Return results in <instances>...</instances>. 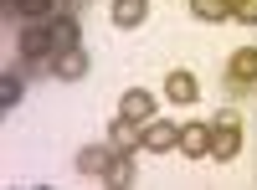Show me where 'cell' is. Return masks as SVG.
Masks as SVG:
<instances>
[{
	"instance_id": "6da1fadb",
	"label": "cell",
	"mask_w": 257,
	"mask_h": 190,
	"mask_svg": "<svg viewBox=\"0 0 257 190\" xmlns=\"http://www.w3.org/2000/svg\"><path fill=\"white\" fill-rule=\"evenodd\" d=\"M21 62H57V41H52V26H26L21 31Z\"/></svg>"
},
{
	"instance_id": "7a4b0ae2",
	"label": "cell",
	"mask_w": 257,
	"mask_h": 190,
	"mask_svg": "<svg viewBox=\"0 0 257 190\" xmlns=\"http://www.w3.org/2000/svg\"><path fill=\"white\" fill-rule=\"evenodd\" d=\"M180 144V123H160V118H149L144 129H139V149H149V154H170Z\"/></svg>"
},
{
	"instance_id": "3957f363",
	"label": "cell",
	"mask_w": 257,
	"mask_h": 190,
	"mask_svg": "<svg viewBox=\"0 0 257 190\" xmlns=\"http://www.w3.org/2000/svg\"><path fill=\"white\" fill-rule=\"evenodd\" d=\"M237 154H242V123H211V154L206 159L226 164V159H237Z\"/></svg>"
},
{
	"instance_id": "277c9868",
	"label": "cell",
	"mask_w": 257,
	"mask_h": 190,
	"mask_svg": "<svg viewBox=\"0 0 257 190\" xmlns=\"http://www.w3.org/2000/svg\"><path fill=\"white\" fill-rule=\"evenodd\" d=\"M226 82H231V93H247V88H257V47H242L237 57L226 62Z\"/></svg>"
},
{
	"instance_id": "5b68a950",
	"label": "cell",
	"mask_w": 257,
	"mask_h": 190,
	"mask_svg": "<svg viewBox=\"0 0 257 190\" xmlns=\"http://www.w3.org/2000/svg\"><path fill=\"white\" fill-rule=\"evenodd\" d=\"M113 144H82L77 149V175H93V180H103V170L113 164Z\"/></svg>"
},
{
	"instance_id": "8992f818",
	"label": "cell",
	"mask_w": 257,
	"mask_h": 190,
	"mask_svg": "<svg viewBox=\"0 0 257 190\" xmlns=\"http://www.w3.org/2000/svg\"><path fill=\"white\" fill-rule=\"evenodd\" d=\"M165 98H170V103H180V108H185V103H196V98H201V82H196V72L175 67V72L165 77Z\"/></svg>"
},
{
	"instance_id": "52a82bcc",
	"label": "cell",
	"mask_w": 257,
	"mask_h": 190,
	"mask_svg": "<svg viewBox=\"0 0 257 190\" xmlns=\"http://www.w3.org/2000/svg\"><path fill=\"white\" fill-rule=\"evenodd\" d=\"M175 149L190 154V159H206L211 154V123H180V144Z\"/></svg>"
},
{
	"instance_id": "ba28073f",
	"label": "cell",
	"mask_w": 257,
	"mask_h": 190,
	"mask_svg": "<svg viewBox=\"0 0 257 190\" xmlns=\"http://www.w3.org/2000/svg\"><path fill=\"white\" fill-rule=\"evenodd\" d=\"M52 77H57V82H77V77H88V52H82V47L57 52V62H52Z\"/></svg>"
},
{
	"instance_id": "9c48e42d",
	"label": "cell",
	"mask_w": 257,
	"mask_h": 190,
	"mask_svg": "<svg viewBox=\"0 0 257 190\" xmlns=\"http://www.w3.org/2000/svg\"><path fill=\"white\" fill-rule=\"evenodd\" d=\"M118 113L134 118V123H149V118H155V98H149L144 88H128V93L118 98Z\"/></svg>"
},
{
	"instance_id": "30bf717a",
	"label": "cell",
	"mask_w": 257,
	"mask_h": 190,
	"mask_svg": "<svg viewBox=\"0 0 257 190\" xmlns=\"http://www.w3.org/2000/svg\"><path fill=\"white\" fill-rule=\"evenodd\" d=\"M108 144H113V149H123V154H134V149H139V123L118 113V118L108 123Z\"/></svg>"
},
{
	"instance_id": "8fae6325",
	"label": "cell",
	"mask_w": 257,
	"mask_h": 190,
	"mask_svg": "<svg viewBox=\"0 0 257 190\" xmlns=\"http://www.w3.org/2000/svg\"><path fill=\"white\" fill-rule=\"evenodd\" d=\"M47 26H52V41H57V52H67V47H77V41H82V31H77V21H72L67 11H57V16L47 21Z\"/></svg>"
},
{
	"instance_id": "7c38bea8",
	"label": "cell",
	"mask_w": 257,
	"mask_h": 190,
	"mask_svg": "<svg viewBox=\"0 0 257 190\" xmlns=\"http://www.w3.org/2000/svg\"><path fill=\"white\" fill-rule=\"evenodd\" d=\"M149 21V0H113V26H144Z\"/></svg>"
},
{
	"instance_id": "4fadbf2b",
	"label": "cell",
	"mask_w": 257,
	"mask_h": 190,
	"mask_svg": "<svg viewBox=\"0 0 257 190\" xmlns=\"http://www.w3.org/2000/svg\"><path fill=\"white\" fill-rule=\"evenodd\" d=\"M103 185H113V190H128V185H134V154H113V164H108V170H103Z\"/></svg>"
},
{
	"instance_id": "5bb4252c",
	"label": "cell",
	"mask_w": 257,
	"mask_h": 190,
	"mask_svg": "<svg viewBox=\"0 0 257 190\" xmlns=\"http://www.w3.org/2000/svg\"><path fill=\"white\" fill-rule=\"evenodd\" d=\"M190 16L196 21H231V0H190Z\"/></svg>"
},
{
	"instance_id": "9a60e30c",
	"label": "cell",
	"mask_w": 257,
	"mask_h": 190,
	"mask_svg": "<svg viewBox=\"0 0 257 190\" xmlns=\"http://www.w3.org/2000/svg\"><path fill=\"white\" fill-rule=\"evenodd\" d=\"M11 11L26 16V21H52L57 16V0H11Z\"/></svg>"
},
{
	"instance_id": "2e32d148",
	"label": "cell",
	"mask_w": 257,
	"mask_h": 190,
	"mask_svg": "<svg viewBox=\"0 0 257 190\" xmlns=\"http://www.w3.org/2000/svg\"><path fill=\"white\" fill-rule=\"evenodd\" d=\"M21 98H26V82H21V72H6V77H0V108H16Z\"/></svg>"
},
{
	"instance_id": "e0dca14e",
	"label": "cell",
	"mask_w": 257,
	"mask_h": 190,
	"mask_svg": "<svg viewBox=\"0 0 257 190\" xmlns=\"http://www.w3.org/2000/svg\"><path fill=\"white\" fill-rule=\"evenodd\" d=\"M231 21H242V26H257V0H231Z\"/></svg>"
}]
</instances>
